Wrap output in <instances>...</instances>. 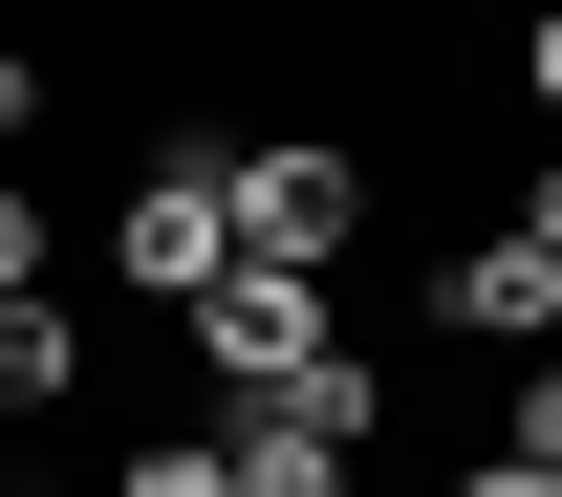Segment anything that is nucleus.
I'll return each instance as SVG.
<instances>
[{
  "label": "nucleus",
  "instance_id": "nucleus-1",
  "mask_svg": "<svg viewBox=\"0 0 562 497\" xmlns=\"http://www.w3.org/2000/svg\"><path fill=\"white\" fill-rule=\"evenodd\" d=\"M216 216H238V260L325 282V260L368 238V151L347 131H238V151H216Z\"/></svg>",
  "mask_w": 562,
  "mask_h": 497
},
{
  "label": "nucleus",
  "instance_id": "nucleus-2",
  "mask_svg": "<svg viewBox=\"0 0 562 497\" xmlns=\"http://www.w3.org/2000/svg\"><path fill=\"white\" fill-rule=\"evenodd\" d=\"M368 432H390V368H303V389H260V411H216V497H347Z\"/></svg>",
  "mask_w": 562,
  "mask_h": 497
},
{
  "label": "nucleus",
  "instance_id": "nucleus-3",
  "mask_svg": "<svg viewBox=\"0 0 562 497\" xmlns=\"http://www.w3.org/2000/svg\"><path fill=\"white\" fill-rule=\"evenodd\" d=\"M195 368H216V411H260V389H303V368H347V303L281 282V260H238V282L195 303Z\"/></svg>",
  "mask_w": 562,
  "mask_h": 497
},
{
  "label": "nucleus",
  "instance_id": "nucleus-4",
  "mask_svg": "<svg viewBox=\"0 0 562 497\" xmlns=\"http://www.w3.org/2000/svg\"><path fill=\"white\" fill-rule=\"evenodd\" d=\"M109 260H131V282L173 303V325H195V303L238 282V216H216V151H151V173H131V216H109Z\"/></svg>",
  "mask_w": 562,
  "mask_h": 497
},
{
  "label": "nucleus",
  "instance_id": "nucleus-5",
  "mask_svg": "<svg viewBox=\"0 0 562 497\" xmlns=\"http://www.w3.org/2000/svg\"><path fill=\"white\" fill-rule=\"evenodd\" d=\"M432 325H454V347H519V368H541V347H562V260L497 216V238H454V260H432Z\"/></svg>",
  "mask_w": 562,
  "mask_h": 497
},
{
  "label": "nucleus",
  "instance_id": "nucleus-6",
  "mask_svg": "<svg viewBox=\"0 0 562 497\" xmlns=\"http://www.w3.org/2000/svg\"><path fill=\"white\" fill-rule=\"evenodd\" d=\"M66 389H87V325L66 303H0V411H66Z\"/></svg>",
  "mask_w": 562,
  "mask_h": 497
},
{
  "label": "nucleus",
  "instance_id": "nucleus-7",
  "mask_svg": "<svg viewBox=\"0 0 562 497\" xmlns=\"http://www.w3.org/2000/svg\"><path fill=\"white\" fill-rule=\"evenodd\" d=\"M109 497H216V432H151V454H109Z\"/></svg>",
  "mask_w": 562,
  "mask_h": 497
},
{
  "label": "nucleus",
  "instance_id": "nucleus-8",
  "mask_svg": "<svg viewBox=\"0 0 562 497\" xmlns=\"http://www.w3.org/2000/svg\"><path fill=\"white\" fill-rule=\"evenodd\" d=\"M497 454H541V476H562V347L519 368V411H497Z\"/></svg>",
  "mask_w": 562,
  "mask_h": 497
},
{
  "label": "nucleus",
  "instance_id": "nucleus-9",
  "mask_svg": "<svg viewBox=\"0 0 562 497\" xmlns=\"http://www.w3.org/2000/svg\"><path fill=\"white\" fill-rule=\"evenodd\" d=\"M0 303H44V195H0Z\"/></svg>",
  "mask_w": 562,
  "mask_h": 497
},
{
  "label": "nucleus",
  "instance_id": "nucleus-10",
  "mask_svg": "<svg viewBox=\"0 0 562 497\" xmlns=\"http://www.w3.org/2000/svg\"><path fill=\"white\" fill-rule=\"evenodd\" d=\"M454 497H562V476H541V454H454Z\"/></svg>",
  "mask_w": 562,
  "mask_h": 497
},
{
  "label": "nucleus",
  "instance_id": "nucleus-11",
  "mask_svg": "<svg viewBox=\"0 0 562 497\" xmlns=\"http://www.w3.org/2000/svg\"><path fill=\"white\" fill-rule=\"evenodd\" d=\"M22 131H44V66H22V44H0V151H22Z\"/></svg>",
  "mask_w": 562,
  "mask_h": 497
},
{
  "label": "nucleus",
  "instance_id": "nucleus-12",
  "mask_svg": "<svg viewBox=\"0 0 562 497\" xmlns=\"http://www.w3.org/2000/svg\"><path fill=\"white\" fill-rule=\"evenodd\" d=\"M519 87H541V109H562V0H541V22H519Z\"/></svg>",
  "mask_w": 562,
  "mask_h": 497
},
{
  "label": "nucleus",
  "instance_id": "nucleus-13",
  "mask_svg": "<svg viewBox=\"0 0 562 497\" xmlns=\"http://www.w3.org/2000/svg\"><path fill=\"white\" fill-rule=\"evenodd\" d=\"M519 238H541V260H562V173H541V195H519Z\"/></svg>",
  "mask_w": 562,
  "mask_h": 497
}]
</instances>
